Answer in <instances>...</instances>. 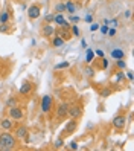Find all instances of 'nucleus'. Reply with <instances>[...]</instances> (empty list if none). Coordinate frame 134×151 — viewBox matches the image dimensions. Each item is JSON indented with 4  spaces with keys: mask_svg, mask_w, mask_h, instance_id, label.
Masks as SVG:
<instances>
[{
    "mask_svg": "<svg viewBox=\"0 0 134 151\" xmlns=\"http://www.w3.org/2000/svg\"><path fill=\"white\" fill-rule=\"evenodd\" d=\"M31 92H32V83H31V81H24V83L20 86L19 93H20L21 96H24V95H29Z\"/></svg>",
    "mask_w": 134,
    "mask_h": 151,
    "instance_id": "nucleus-13",
    "label": "nucleus"
},
{
    "mask_svg": "<svg viewBox=\"0 0 134 151\" xmlns=\"http://www.w3.org/2000/svg\"><path fill=\"white\" fill-rule=\"evenodd\" d=\"M70 34H72V35H75V37H79V35H81V31H79L78 24H73L72 28H70Z\"/></svg>",
    "mask_w": 134,
    "mask_h": 151,
    "instance_id": "nucleus-25",
    "label": "nucleus"
},
{
    "mask_svg": "<svg viewBox=\"0 0 134 151\" xmlns=\"http://www.w3.org/2000/svg\"><path fill=\"white\" fill-rule=\"evenodd\" d=\"M99 31L102 35H107V31H108V26L107 24H99Z\"/></svg>",
    "mask_w": 134,
    "mask_h": 151,
    "instance_id": "nucleus-30",
    "label": "nucleus"
},
{
    "mask_svg": "<svg viewBox=\"0 0 134 151\" xmlns=\"http://www.w3.org/2000/svg\"><path fill=\"white\" fill-rule=\"evenodd\" d=\"M17 145V139L11 133H2L0 134V150L2 151H9L14 150Z\"/></svg>",
    "mask_w": 134,
    "mask_h": 151,
    "instance_id": "nucleus-1",
    "label": "nucleus"
},
{
    "mask_svg": "<svg viewBox=\"0 0 134 151\" xmlns=\"http://www.w3.org/2000/svg\"><path fill=\"white\" fill-rule=\"evenodd\" d=\"M102 24H107V26H108V19H104V22H102Z\"/></svg>",
    "mask_w": 134,
    "mask_h": 151,
    "instance_id": "nucleus-43",
    "label": "nucleus"
},
{
    "mask_svg": "<svg viewBox=\"0 0 134 151\" xmlns=\"http://www.w3.org/2000/svg\"><path fill=\"white\" fill-rule=\"evenodd\" d=\"M52 107H53V98H52L50 95H44V96L41 98V105H40L41 113H44V114L50 113Z\"/></svg>",
    "mask_w": 134,
    "mask_h": 151,
    "instance_id": "nucleus-2",
    "label": "nucleus"
},
{
    "mask_svg": "<svg viewBox=\"0 0 134 151\" xmlns=\"http://www.w3.org/2000/svg\"><path fill=\"white\" fill-rule=\"evenodd\" d=\"M85 23H93V15L92 14H87L85 15Z\"/></svg>",
    "mask_w": 134,
    "mask_h": 151,
    "instance_id": "nucleus-38",
    "label": "nucleus"
},
{
    "mask_svg": "<svg viewBox=\"0 0 134 151\" xmlns=\"http://www.w3.org/2000/svg\"><path fill=\"white\" fill-rule=\"evenodd\" d=\"M64 2H67V0H64Z\"/></svg>",
    "mask_w": 134,
    "mask_h": 151,
    "instance_id": "nucleus-44",
    "label": "nucleus"
},
{
    "mask_svg": "<svg viewBox=\"0 0 134 151\" xmlns=\"http://www.w3.org/2000/svg\"><path fill=\"white\" fill-rule=\"evenodd\" d=\"M64 43H66V41L62 40L58 34H55V35L52 37V46H53V47H62V46H64Z\"/></svg>",
    "mask_w": 134,
    "mask_h": 151,
    "instance_id": "nucleus-15",
    "label": "nucleus"
},
{
    "mask_svg": "<svg viewBox=\"0 0 134 151\" xmlns=\"http://www.w3.org/2000/svg\"><path fill=\"white\" fill-rule=\"evenodd\" d=\"M97 29H99V23H90V31L92 32H95Z\"/></svg>",
    "mask_w": 134,
    "mask_h": 151,
    "instance_id": "nucleus-34",
    "label": "nucleus"
},
{
    "mask_svg": "<svg viewBox=\"0 0 134 151\" xmlns=\"http://www.w3.org/2000/svg\"><path fill=\"white\" fill-rule=\"evenodd\" d=\"M116 32H118V29H116V28H113V26H108V31H107V37L113 38L114 35H116Z\"/></svg>",
    "mask_w": 134,
    "mask_h": 151,
    "instance_id": "nucleus-27",
    "label": "nucleus"
},
{
    "mask_svg": "<svg viewBox=\"0 0 134 151\" xmlns=\"http://www.w3.org/2000/svg\"><path fill=\"white\" fill-rule=\"evenodd\" d=\"M0 32H3V34L9 32V24L8 23H0Z\"/></svg>",
    "mask_w": 134,
    "mask_h": 151,
    "instance_id": "nucleus-28",
    "label": "nucleus"
},
{
    "mask_svg": "<svg viewBox=\"0 0 134 151\" xmlns=\"http://www.w3.org/2000/svg\"><path fill=\"white\" fill-rule=\"evenodd\" d=\"M12 127H14V121L11 118H3L2 121H0V128L5 130V131L12 130Z\"/></svg>",
    "mask_w": 134,
    "mask_h": 151,
    "instance_id": "nucleus-12",
    "label": "nucleus"
},
{
    "mask_svg": "<svg viewBox=\"0 0 134 151\" xmlns=\"http://www.w3.org/2000/svg\"><path fill=\"white\" fill-rule=\"evenodd\" d=\"M131 15H133L131 9H127V11H125V19H131Z\"/></svg>",
    "mask_w": 134,
    "mask_h": 151,
    "instance_id": "nucleus-41",
    "label": "nucleus"
},
{
    "mask_svg": "<svg viewBox=\"0 0 134 151\" xmlns=\"http://www.w3.org/2000/svg\"><path fill=\"white\" fill-rule=\"evenodd\" d=\"M111 58L113 60H122V58H125V52H123V49H120V47H114V49H111Z\"/></svg>",
    "mask_w": 134,
    "mask_h": 151,
    "instance_id": "nucleus-14",
    "label": "nucleus"
},
{
    "mask_svg": "<svg viewBox=\"0 0 134 151\" xmlns=\"http://www.w3.org/2000/svg\"><path fill=\"white\" fill-rule=\"evenodd\" d=\"M116 67H118L119 70H125V69H127V61H125V58L116 60Z\"/></svg>",
    "mask_w": 134,
    "mask_h": 151,
    "instance_id": "nucleus-22",
    "label": "nucleus"
},
{
    "mask_svg": "<svg viewBox=\"0 0 134 151\" xmlns=\"http://www.w3.org/2000/svg\"><path fill=\"white\" fill-rule=\"evenodd\" d=\"M95 55H97L99 58H102V57H104V50H101V49H96V50H95Z\"/></svg>",
    "mask_w": 134,
    "mask_h": 151,
    "instance_id": "nucleus-39",
    "label": "nucleus"
},
{
    "mask_svg": "<svg viewBox=\"0 0 134 151\" xmlns=\"http://www.w3.org/2000/svg\"><path fill=\"white\" fill-rule=\"evenodd\" d=\"M14 136H15V139H21V140H26V139H28V127H26V125H20L19 128L15 130Z\"/></svg>",
    "mask_w": 134,
    "mask_h": 151,
    "instance_id": "nucleus-9",
    "label": "nucleus"
},
{
    "mask_svg": "<svg viewBox=\"0 0 134 151\" xmlns=\"http://www.w3.org/2000/svg\"><path fill=\"white\" fill-rule=\"evenodd\" d=\"M44 23H53V14H46L44 15Z\"/></svg>",
    "mask_w": 134,
    "mask_h": 151,
    "instance_id": "nucleus-29",
    "label": "nucleus"
},
{
    "mask_svg": "<svg viewBox=\"0 0 134 151\" xmlns=\"http://www.w3.org/2000/svg\"><path fill=\"white\" fill-rule=\"evenodd\" d=\"M67 116L73 118V119H79L82 116V107L81 105H69V111H67Z\"/></svg>",
    "mask_w": 134,
    "mask_h": 151,
    "instance_id": "nucleus-6",
    "label": "nucleus"
},
{
    "mask_svg": "<svg viewBox=\"0 0 134 151\" xmlns=\"http://www.w3.org/2000/svg\"><path fill=\"white\" fill-rule=\"evenodd\" d=\"M79 22V17L78 15H73L72 14V17H70V19H69V23H73V24H76Z\"/></svg>",
    "mask_w": 134,
    "mask_h": 151,
    "instance_id": "nucleus-32",
    "label": "nucleus"
},
{
    "mask_svg": "<svg viewBox=\"0 0 134 151\" xmlns=\"http://www.w3.org/2000/svg\"><path fill=\"white\" fill-rule=\"evenodd\" d=\"M81 47H82V49H87V47H88V46H87V41H85L84 38L81 40Z\"/></svg>",
    "mask_w": 134,
    "mask_h": 151,
    "instance_id": "nucleus-42",
    "label": "nucleus"
},
{
    "mask_svg": "<svg viewBox=\"0 0 134 151\" xmlns=\"http://www.w3.org/2000/svg\"><path fill=\"white\" fill-rule=\"evenodd\" d=\"M85 72H87V76H93V75H95V70H93L92 67H88Z\"/></svg>",
    "mask_w": 134,
    "mask_h": 151,
    "instance_id": "nucleus-40",
    "label": "nucleus"
},
{
    "mask_svg": "<svg viewBox=\"0 0 134 151\" xmlns=\"http://www.w3.org/2000/svg\"><path fill=\"white\" fill-rule=\"evenodd\" d=\"M40 15H41L40 5H32V6L28 8V17H29V20H37Z\"/></svg>",
    "mask_w": 134,
    "mask_h": 151,
    "instance_id": "nucleus-7",
    "label": "nucleus"
},
{
    "mask_svg": "<svg viewBox=\"0 0 134 151\" xmlns=\"http://www.w3.org/2000/svg\"><path fill=\"white\" fill-rule=\"evenodd\" d=\"M118 23H119L118 19H111V20L108 19V26H113V28H116V26H118Z\"/></svg>",
    "mask_w": 134,
    "mask_h": 151,
    "instance_id": "nucleus-33",
    "label": "nucleus"
},
{
    "mask_svg": "<svg viewBox=\"0 0 134 151\" xmlns=\"http://www.w3.org/2000/svg\"><path fill=\"white\" fill-rule=\"evenodd\" d=\"M111 124H113V128H116V130H123L125 125H127V118H125V114H118V116L113 118Z\"/></svg>",
    "mask_w": 134,
    "mask_h": 151,
    "instance_id": "nucleus-4",
    "label": "nucleus"
},
{
    "mask_svg": "<svg viewBox=\"0 0 134 151\" xmlns=\"http://www.w3.org/2000/svg\"><path fill=\"white\" fill-rule=\"evenodd\" d=\"M76 127H78V119L70 118V121L66 124V127H64V133L66 134H72V133H75Z\"/></svg>",
    "mask_w": 134,
    "mask_h": 151,
    "instance_id": "nucleus-10",
    "label": "nucleus"
},
{
    "mask_svg": "<svg viewBox=\"0 0 134 151\" xmlns=\"http://www.w3.org/2000/svg\"><path fill=\"white\" fill-rule=\"evenodd\" d=\"M8 22H9V12L6 9H3L0 12V23H8Z\"/></svg>",
    "mask_w": 134,
    "mask_h": 151,
    "instance_id": "nucleus-21",
    "label": "nucleus"
},
{
    "mask_svg": "<svg viewBox=\"0 0 134 151\" xmlns=\"http://www.w3.org/2000/svg\"><path fill=\"white\" fill-rule=\"evenodd\" d=\"M101 60H102V69H104V70H105V69H108V64H110V61L107 60L105 57H102Z\"/></svg>",
    "mask_w": 134,
    "mask_h": 151,
    "instance_id": "nucleus-31",
    "label": "nucleus"
},
{
    "mask_svg": "<svg viewBox=\"0 0 134 151\" xmlns=\"http://www.w3.org/2000/svg\"><path fill=\"white\" fill-rule=\"evenodd\" d=\"M125 76H127L130 81H133V78H134V75H133V70H127V73H125Z\"/></svg>",
    "mask_w": 134,
    "mask_h": 151,
    "instance_id": "nucleus-36",
    "label": "nucleus"
},
{
    "mask_svg": "<svg viewBox=\"0 0 134 151\" xmlns=\"http://www.w3.org/2000/svg\"><path fill=\"white\" fill-rule=\"evenodd\" d=\"M110 93H111V92L108 90V88H105V90L101 92V96H102V98H107V96H110Z\"/></svg>",
    "mask_w": 134,
    "mask_h": 151,
    "instance_id": "nucleus-37",
    "label": "nucleus"
},
{
    "mask_svg": "<svg viewBox=\"0 0 134 151\" xmlns=\"http://www.w3.org/2000/svg\"><path fill=\"white\" fill-rule=\"evenodd\" d=\"M122 81H125V72H123V70H120V72H118L114 75V83L116 84H119Z\"/></svg>",
    "mask_w": 134,
    "mask_h": 151,
    "instance_id": "nucleus-20",
    "label": "nucleus"
},
{
    "mask_svg": "<svg viewBox=\"0 0 134 151\" xmlns=\"http://www.w3.org/2000/svg\"><path fill=\"white\" fill-rule=\"evenodd\" d=\"M64 145H66V144H64V139L59 137V139H57V140H55V144H53V148H55V150H61Z\"/></svg>",
    "mask_w": 134,
    "mask_h": 151,
    "instance_id": "nucleus-23",
    "label": "nucleus"
},
{
    "mask_svg": "<svg viewBox=\"0 0 134 151\" xmlns=\"http://www.w3.org/2000/svg\"><path fill=\"white\" fill-rule=\"evenodd\" d=\"M8 116L12 121H21L24 114H23V110L19 105H14V107H8Z\"/></svg>",
    "mask_w": 134,
    "mask_h": 151,
    "instance_id": "nucleus-3",
    "label": "nucleus"
},
{
    "mask_svg": "<svg viewBox=\"0 0 134 151\" xmlns=\"http://www.w3.org/2000/svg\"><path fill=\"white\" fill-rule=\"evenodd\" d=\"M76 9H78V5H76L75 2H72V0H67V2H66V12L75 14Z\"/></svg>",
    "mask_w": 134,
    "mask_h": 151,
    "instance_id": "nucleus-16",
    "label": "nucleus"
},
{
    "mask_svg": "<svg viewBox=\"0 0 134 151\" xmlns=\"http://www.w3.org/2000/svg\"><path fill=\"white\" fill-rule=\"evenodd\" d=\"M70 66V63L69 61H62V63H58L57 66H55V70H61V69H67Z\"/></svg>",
    "mask_w": 134,
    "mask_h": 151,
    "instance_id": "nucleus-26",
    "label": "nucleus"
},
{
    "mask_svg": "<svg viewBox=\"0 0 134 151\" xmlns=\"http://www.w3.org/2000/svg\"><path fill=\"white\" fill-rule=\"evenodd\" d=\"M53 23H55L57 26H59V28H62V29H70V24L64 19V15H62V14H58V12L53 14Z\"/></svg>",
    "mask_w": 134,
    "mask_h": 151,
    "instance_id": "nucleus-5",
    "label": "nucleus"
},
{
    "mask_svg": "<svg viewBox=\"0 0 134 151\" xmlns=\"http://www.w3.org/2000/svg\"><path fill=\"white\" fill-rule=\"evenodd\" d=\"M55 32H57V29L52 26V23H46V24L41 28V37L50 38V37H53V35H55Z\"/></svg>",
    "mask_w": 134,
    "mask_h": 151,
    "instance_id": "nucleus-8",
    "label": "nucleus"
},
{
    "mask_svg": "<svg viewBox=\"0 0 134 151\" xmlns=\"http://www.w3.org/2000/svg\"><path fill=\"white\" fill-rule=\"evenodd\" d=\"M55 12H58V14H64L66 12V3H62V2H59V3H57L55 5Z\"/></svg>",
    "mask_w": 134,
    "mask_h": 151,
    "instance_id": "nucleus-19",
    "label": "nucleus"
},
{
    "mask_svg": "<svg viewBox=\"0 0 134 151\" xmlns=\"http://www.w3.org/2000/svg\"><path fill=\"white\" fill-rule=\"evenodd\" d=\"M85 50H87V54H85V63H87V64H92V61H93V58H95V52H93L90 47H87Z\"/></svg>",
    "mask_w": 134,
    "mask_h": 151,
    "instance_id": "nucleus-18",
    "label": "nucleus"
},
{
    "mask_svg": "<svg viewBox=\"0 0 134 151\" xmlns=\"http://www.w3.org/2000/svg\"><path fill=\"white\" fill-rule=\"evenodd\" d=\"M55 34H58L59 37H61L62 40H64V41H67V40H70V38L73 37V35L69 32V29H62V31H59V32H55Z\"/></svg>",
    "mask_w": 134,
    "mask_h": 151,
    "instance_id": "nucleus-17",
    "label": "nucleus"
},
{
    "mask_svg": "<svg viewBox=\"0 0 134 151\" xmlns=\"http://www.w3.org/2000/svg\"><path fill=\"white\" fill-rule=\"evenodd\" d=\"M14 105H19V102H17V99H15L14 96L8 98V99H6V107H14Z\"/></svg>",
    "mask_w": 134,
    "mask_h": 151,
    "instance_id": "nucleus-24",
    "label": "nucleus"
},
{
    "mask_svg": "<svg viewBox=\"0 0 134 151\" xmlns=\"http://www.w3.org/2000/svg\"><path fill=\"white\" fill-rule=\"evenodd\" d=\"M67 111H69V104H66V102L59 104L58 109H57V118L58 119H64L67 116Z\"/></svg>",
    "mask_w": 134,
    "mask_h": 151,
    "instance_id": "nucleus-11",
    "label": "nucleus"
},
{
    "mask_svg": "<svg viewBox=\"0 0 134 151\" xmlns=\"http://www.w3.org/2000/svg\"><path fill=\"white\" fill-rule=\"evenodd\" d=\"M69 150H78V142H75V140H72L69 144Z\"/></svg>",
    "mask_w": 134,
    "mask_h": 151,
    "instance_id": "nucleus-35",
    "label": "nucleus"
}]
</instances>
